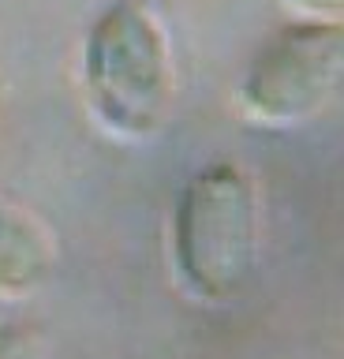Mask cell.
<instances>
[{
	"mask_svg": "<svg viewBox=\"0 0 344 359\" xmlns=\"http://www.w3.org/2000/svg\"><path fill=\"white\" fill-rule=\"evenodd\" d=\"M79 83L86 112L116 142H150L176 101V64L165 19L150 0H113L83 34Z\"/></svg>",
	"mask_w": 344,
	"mask_h": 359,
	"instance_id": "obj_1",
	"label": "cell"
},
{
	"mask_svg": "<svg viewBox=\"0 0 344 359\" xmlns=\"http://www.w3.org/2000/svg\"><path fill=\"white\" fill-rule=\"evenodd\" d=\"M259 191L236 161H209L184 180L172 206L169 255L176 285L202 307H225L259 269Z\"/></svg>",
	"mask_w": 344,
	"mask_h": 359,
	"instance_id": "obj_2",
	"label": "cell"
},
{
	"mask_svg": "<svg viewBox=\"0 0 344 359\" xmlns=\"http://www.w3.org/2000/svg\"><path fill=\"white\" fill-rule=\"evenodd\" d=\"M344 90V19H299L251 53L236 83L240 112L259 128H299Z\"/></svg>",
	"mask_w": 344,
	"mask_h": 359,
	"instance_id": "obj_3",
	"label": "cell"
},
{
	"mask_svg": "<svg viewBox=\"0 0 344 359\" xmlns=\"http://www.w3.org/2000/svg\"><path fill=\"white\" fill-rule=\"evenodd\" d=\"M57 269V243L27 210L0 202V303L27 299Z\"/></svg>",
	"mask_w": 344,
	"mask_h": 359,
	"instance_id": "obj_4",
	"label": "cell"
},
{
	"mask_svg": "<svg viewBox=\"0 0 344 359\" xmlns=\"http://www.w3.org/2000/svg\"><path fill=\"white\" fill-rule=\"evenodd\" d=\"M0 359H53V344L41 325L4 322L0 325Z\"/></svg>",
	"mask_w": 344,
	"mask_h": 359,
	"instance_id": "obj_5",
	"label": "cell"
},
{
	"mask_svg": "<svg viewBox=\"0 0 344 359\" xmlns=\"http://www.w3.org/2000/svg\"><path fill=\"white\" fill-rule=\"evenodd\" d=\"M307 19H344V0H288Z\"/></svg>",
	"mask_w": 344,
	"mask_h": 359,
	"instance_id": "obj_6",
	"label": "cell"
},
{
	"mask_svg": "<svg viewBox=\"0 0 344 359\" xmlns=\"http://www.w3.org/2000/svg\"><path fill=\"white\" fill-rule=\"evenodd\" d=\"M0 112H4V94H0Z\"/></svg>",
	"mask_w": 344,
	"mask_h": 359,
	"instance_id": "obj_7",
	"label": "cell"
}]
</instances>
